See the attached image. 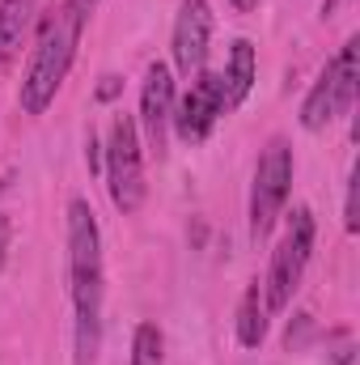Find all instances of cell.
Masks as SVG:
<instances>
[{
    "mask_svg": "<svg viewBox=\"0 0 360 365\" xmlns=\"http://www.w3.org/2000/svg\"><path fill=\"white\" fill-rule=\"evenodd\" d=\"M250 86H255V47L246 38H238L233 51H229V73H225V98H229V106H238L250 93Z\"/></svg>",
    "mask_w": 360,
    "mask_h": 365,
    "instance_id": "8fae6325",
    "label": "cell"
},
{
    "mask_svg": "<svg viewBox=\"0 0 360 365\" xmlns=\"http://www.w3.org/2000/svg\"><path fill=\"white\" fill-rule=\"evenodd\" d=\"M305 264L309 259H301L297 251H292V242L284 238L280 247H275V255H271V272H268V314H280L288 302H292V289H297V280L305 272Z\"/></svg>",
    "mask_w": 360,
    "mask_h": 365,
    "instance_id": "ba28073f",
    "label": "cell"
},
{
    "mask_svg": "<svg viewBox=\"0 0 360 365\" xmlns=\"http://www.w3.org/2000/svg\"><path fill=\"white\" fill-rule=\"evenodd\" d=\"M339 110H348V106H344V98H339L335 64H327V68H322V77L314 81L309 98H305V106H301V128H305V132H322Z\"/></svg>",
    "mask_w": 360,
    "mask_h": 365,
    "instance_id": "9c48e42d",
    "label": "cell"
},
{
    "mask_svg": "<svg viewBox=\"0 0 360 365\" xmlns=\"http://www.w3.org/2000/svg\"><path fill=\"white\" fill-rule=\"evenodd\" d=\"M81 30H85V13H77L73 4H60V9L43 21L38 47H34L30 68H26V81H21V110H26V115H43V110L51 106L55 90L64 86V77H68V68H73Z\"/></svg>",
    "mask_w": 360,
    "mask_h": 365,
    "instance_id": "7a4b0ae2",
    "label": "cell"
},
{
    "mask_svg": "<svg viewBox=\"0 0 360 365\" xmlns=\"http://www.w3.org/2000/svg\"><path fill=\"white\" fill-rule=\"evenodd\" d=\"M288 242H292V251H297L301 259L314 255V212H309L305 204L292 208V217H288Z\"/></svg>",
    "mask_w": 360,
    "mask_h": 365,
    "instance_id": "5bb4252c",
    "label": "cell"
},
{
    "mask_svg": "<svg viewBox=\"0 0 360 365\" xmlns=\"http://www.w3.org/2000/svg\"><path fill=\"white\" fill-rule=\"evenodd\" d=\"M106 175H110V200L119 212H136L144 204V170H140V140L132 115H115L110 145H106Z\"/></svg>",
    "mask_w": 360,
    "mask_h": 365,
    "instance_id": "3957f363",
    "label": "cell"
},
{
    "mask_svg": "<svg viewBox=\"0 0 360 365\" xmlns=\"http://www.w3.org/2000/svg\"><path fill=\"white\" fill-rule=\"evenodd\" d=\"M229 4H233V9H242V13H246V9H255V4H259V0H229Z\"/></svg>",
    "mask_w": 360,
    "mask_h": 365,
    "instance_id": "ffe728a7",
    "label": "cell"
},
{
    "mask_svg": "<svg viewBox=\"0 0 360 365\" xmlns=\"http://www.w3.org/2000/svg\"><path fill=\"white\" fill-rule=\"evenodd\" d=\"M119 90H123V81H119V77H102V86H97V98H102V102H110V98H115Z\"/></svg>",
    "mask_w": 360,
    "mask_h": 365,
    "instance_id": "e0dca14e",
    "label": "cell"
},
{
    "mask_svg": "<svg viewBox=\"0 0 360 365\" xmlns=\"http://www.w3.org/2000/svg\"><path fill=\"white\" fill-rule=\"evenodd\" d=\"M356 175H352V179H348V208H344V225H348V234H356L360 230V217H356Z\"/></svg>",
    "mask_w": 360,
    "mask_h": 365,
    "instance_id": "2e32d148",
    "label": "cell"
},
{
    "mask_svg": "<svg viewBox=\"0 0 360 365\" xmlns=\"http://www.w3.org/2000/svg\"><path fill=\"white\" fill-rule=\"evenodd\" d=\"M4 251H9V221L0 217V268H4Z\"/></svg>",
    "mask_w": 360,
    "mask_h": 365,
    "instance_id": "ac0fdd59",
    "label": "cell"
},
{
    "mask_svg": "<svg viewBox=\"0 0 360 365\" xmlns=\"http://www.w3.org/2000/svg\"><path fill=\"white\" fill-rule=\"evenodd\" d=\"M288 187H292V149L284 140H271L259 158V170H255V191H250V234L255 242L268 238L284 200H288Z\"/></svg>",
    "mask_w": 360,
    "mask_h": 365,
    "instance_id": "277c9868",
    "label": "cell"
},
{
    "mask_svg": "<svg viewBox=\"0 0 360 365\" xmlns=\"http://www.w3.org/2000/svg\"><path fill=\"white\" fill-rule=\"evenodd\" d=\"M162 353H166L162 327L157 323H140L136 340H132V365H162Z\"/></svg>",
    "mask_w": 360,
    "mask_h": 365,
    "instance_id": "4fadbf2b",
    "label": "cell"
},
{
    "mask_svg": "<svg viewBox=\"0 0 360 365\" xmlns=\"http://www.w3.org/2000/svg\"><path fill=\"white\" fill-rule=\"evenodd\" d=\"M34 0H0V56H13L26 26H30Z\"/></svg>",
    "mask_w": 360,
    "mask_h": 365,
    "instance_id": "7c38bea8",
    "label": "cell"
},
{
    "mask_svg": "<svg viewBox=\"0 0 360 365\" xmlns=\"http://www.w3.org/2000/svg\"><path fill=\"white\" fill-rule=\"evenodd\" d=\"M64 4H73L77 13H90V9H93V4H97V0H64Z\"/></svg>",
    "mask_w": 360,
    "mask_h": 365,
    "instance_id": "d6986e66",
    "label": "cell"
},
{
    "mask_svg": "<svg viewBox=\"0 0 360 365\" xmlns=\"http://www.w3.org/2000/svg\"><path fill=\"white\" fill-rule=\"evenodd\" d=\"M208 38H212V9L208 0H182L179 17H174V64L179 73H199L203 56H208Z\"/></svg>",
    "mask_w": 360,
    "mask_h": 365,
    "instance_id": "8992f818",
    "label": "cell"
},
{
    "mask_svg": "<svg viewBox=\"0 0 360 365\" xmlns=\"http://www.w3.org/2000/svg\"><path fill=\"white\" fill-rule=\"evenodd\" d=\"M225 106H229V98H225V77H216V73H199L195 77V86L186 90L179 106H174V128H179V136L186 145H195V140H203L208 132H212V123H216V115H225Z\"/></svg>",
    "mask_w": 360,
    "mask_h": 365,
    "instance_id": "5b68a950",
    "label": "cell"
},
{
    "mask_svg": "<svg viewBox=\"0 0 360 365\" xmlns=\"http://www.w3.org/2000/svg\"><path fill=\"white\" fill-rule=\"evenodd\" d=\"M140 115H144V132H149V149L162 158L166 153V128L174 115V77L166 64H153L144 73V90H140Z\"/></svg>",
    "mask_w": 360,
    "mask_h": 365,
    "instance_id": "52a82bcc",
    "label": "cell"
},
{
    "mask_svg": "<svg viewBox=\"0 0 360 365\" xmlns=\"http://www.w3.org/2000/svg\"><path fill=\"white\" fill-rule=\"evenodd\" d=\"M309 331H314V319H309V314H297V323H288L284 344H288V349H301V344L309 340Z\"/></svg>",
    "mask_w": 360,
    "mask_h": 365,
    "instance_id": "9a60e30c",
    "label": "cell"
},
{
    "mask_svg": "<svg viewBox=\"0 0 360 365\" xmlns=\"http://www.w3.org/2000/svg\"><path fill=\"white\" fill-rule=\"evenodd\" d=\"M68 276L77 302V365L97 357V327H102V238L85 200L68 204Z\"/></svg>",
    "mask_w": 360,
    "mask_h": 365,
    "instance_id": "6da1fadb",
    "label": "cell"
},
{
    "mask_svg": "<svg viewBox=\"0 0 360 365\" xmlns=\"http://www.w3.org/2000/svg\"><path fill=\"white\" fill-rule=\"evenodd\" d=\"M268 336V302H263V284L255 280L242 297V310H238V340L246 349H259Z\"/></svg>",
    "mask_w": 360,
    "mask_h": 365,
    "instance_id": "30bf717a",
    "label": "cell"
}]
</instances>
